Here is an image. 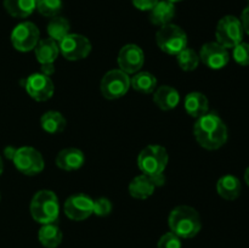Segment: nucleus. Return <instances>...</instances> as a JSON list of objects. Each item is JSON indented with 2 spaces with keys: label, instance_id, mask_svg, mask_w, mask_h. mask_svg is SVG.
<instances>
[{
  "label": "nucleus",
  "instance_id": "10",
  "mask_svg": "<svg viewBox=\"0 0 249 248\" xmlns=\"http://www.w3.org/2000/svg\"><path fill=\"white\" fill-rule=\"evenodd\" d=\"M60 53L70 61L87 58L91 51V43L87 36L77 33H70L58 43Z\"/></svg>",
  "mask_w": 249,
  "mask_h": 248
},
{
  "label": "nucleus",
  "instance_id": "19",
  "mask_svg": "<svg viewBox=\"0 0 249 248\" xmlns=\"http://www.w3.org/2000/svg\"><path fill=\"white\" fill-rule=\"evenodd\" d=\"M241 191H242V185H241L240 179L235 175L226 174L216 182V192L221 198L226 201H233L238 198Z\"/></svg>",
  "mask_w": 249,
  "mask_h": 248
},
{
  "label": "nucleus",
  "instance_id": "22",
  "mask_svg": "<svg viewBox=\"0 0 249 248\" xmlns=\"http://www.w3.org/2000/svg\"><path fill=\"white\" fill-rule=\"evenodd\" d=\"M2 5L10 16L26 18L36 11V0H2Z\"/></svg>",
  "mask_w": 249,
  "mask_h": 248
},
{
  "label": "nucleus",
  "instance_id": "25",
  "mask_svg": "<svg viewBox=\"0 0 249 248\" xmlns=\"http://www.w3.org/2000/svg\"><path fill=\"white\" fill-rule=\"evenodd\" d=\"M40 125L45 133L58 134L65 130L67 126V121L61 112L48 111L41 116Z\"/></svg>",
  "mask_w": 249,
  "mask_h": 248
},
{
  "label": "nucleus",
  "instance_id": "15",
  "mask_svg": "<svg viewBox=\"0 0 249 248\" xmlns=\"http://www.w3.org/2000/svg\"><path fill=\"white\" fill-rule=\"evenodd\" d=\"M56 165L66 172L78 170L84 165L85 156L82 150L75 147H67L57 153L55 159Z\"/></svg>",
  "mask_w": 249,
  "mask_h": 248
},
{
  "label": "nucleus",
  "instance_id": "21",
  "mask_svg": "<svg viewBox=\"0 0 249 248\" xmlns=\"http://www.w3.org/2000/svg\"><path fill=\"white\" fill-rule=\"evenodd\" d=\"M156 186L148 175L141 174L134 177L129 184V194L136 199H147L155 192Z\"/></svg>",
  "mask_w": 249,
  "mask_h": 248
},
{
  "label": "nucleus",
  "instance_id": "23",
  "mask_svg": "<svg viewBox=\"0 0 249 248\" xmlns=\"http://www.w3.org/2000/svg\"><path fill=\"white\" fill-rule=\"evenodd\" d=\"M130 88L143 95L153 94V91L157 89V78L147 71H139L130 78Z\"/></svg>",
  "mask_w": 249,
  "mask_h": 248
},
{
  "label": "nucleus",
  "instance_id": "34",
  "mask_svg": "<svg viewBox=\"0 0 249 248\" xmlns=\"http://www.w3.org/2000/svg\"><path fill=\"white\" fill-rule=\"evenodd\" d=\"M151 180H152V182L155 184V186H162V185H164L165 182V177L164 174H158V175H153V177H150Z\"/></svg>",
  "mask_w": 249,
  "mask_h": 248
},
{
  "label": "nucleus",
  "instance_id": "9",
  "mask_svg": "<svg viewBox=\"0 0 249 248\" xmlns=\"http://www.w3.org/2000/svg\"><path fill=\"white\" fill-rule=\"evenodd\" d=\"M39 40H40V32L33 22H21L11 32L12 46L21 53L34 50Z\"/></svg>",
  "mask_w": 249,
  "mask_h": 248
},
{
  "label": "nucleus",
  "instance_id": "28",
  "mask_svg": "<svg viewBox=\"0 0 249 248\" xmlns=\"http://www.w3.org/2000/svg\"><path fill=\"white\" fill-rule=\"evenodd\" d=\"M39 14L44 17L58 16L62 10V0H36V7Z\"/></svg>",
  "mask_w": 249,
  "mask_h": 248
},
{
  "label": "nucleus",
  "instance_id": "7",
  "mask_svg": "<svg viewBox=\"0 0 249 248\" xmlns=\"http://www.w3.org/2000/svg\"><path fill=\"white\" fill-rule=\"evenodd\" d=\"M130 89V77L121 70H111L102 77L100 90L105 99L117 100L123 97Z\"/></svg>",
  "mask_w": 249,
  "mask_h": 248
},
{
  "label": "nucleus",
  "instance_id": "26",
  "mask_svg": "<svg viewBox=\"0 0 249 248\" xmlns=\"http://www.w3.org/2000/svg\"><path fill=\"white\" fill-rule=\"evenodd\" d=\"M71 24L70 21L65 17L55 16L50 19L48 23L46 31H48L49 38L53 39L55 41L60 43L67 34H70Z\"/></svg>",
  "mask_w": 249,
  "mask_h": 248
},
{
  "label": "nucleus",
  "instance_id": "8",
  "mask_svg": "<svg viewBox=\"0 0 249 248\" xmlns=\"http://www.w3.org/2000/svg\"><path fill=\"white\" fill-rule=\"evenodd\" d=\"M12 163L19 173L28 177L39 174L44 170L45 163L41 153L31 146H23L16 150Z\"/></svg>",
  "mask_w": 249,
  "mask_h": 248
},
{
  "label": "nucleus",
  "instance_id": "33",
  "mask_svg": "<svg viewBox=\"0 0 249 248\" xmlns=\"http://www.w3.org/2000/svg\"><path fill=\"white\" fill-rule=\"evenodd\" d=\"M241 23H242L245 33H247L249 35V5L243 9L242 15H241Z\"/></svg>",
  "mask_w": 249,
  "mask_h": 248
},
{
  "label": "nucleus",
  "instance_id": "18",
  "mask_svg": "<svg viewBox=\"0 0 249 248\" xmlns=\"http://www.w3.org/2000/svg\"><path fill=\"white\" fill-rule=\"evenodd\" d=\"M185 111L189 116L194 118H199L208 113L209 111V101L204 94L199 91H192L185 96L184 100Z\"/></svg>",
  "mask_w": 249,
  "mask_h": 248
},
{
  "label": "nucleus",
  "instance_id": "24",
  "mask_svg": "<svg viewBox=\"0 0 249 248\" xmlns=\"http://www.w3.org/2000/svg\"><path fill=\"white\" fill-rule=\"evenodd\" d=\"M38 238L45 248H56L62 242V231L55 223L44 224L39 229Z\"/></svg>",
  "mask_w": 249,
  "mask_h": 248
},
{
  "label": "nucleus",
  "instance_id": "27",
  "mask_svg": "<svg viewBox=\"0 0 249 248\" xmlns=\"http://www.w3.org/2000/svg\"><path fill=\"white\" fill-rule=\"evenodd\" d=\"M177 61L179 67L185 72L195 71L199 65V55L191 48H185L177 55Z\"/></svg>",
  "mask_w": 249,
  "mask_h": 248
},
{
  "label": "nucleus",
  "instance_id": "32",
  "mask_svg": "<svg viewBox=\"0 0 249 248\" xmlns=\"http://www.w3.org/2000/svg\"><path fill=\"white\" fill-rule=\"evenodd\" d=\"M160 0H131V4L140 11H150Z\"/></svg>",
  "mask_w": 249,
  "mask_h": 248
},
{
  "label": "nucleus",
  "instance_id": "40",
  "mask_svg": "<svg viewBox=\"0 0 249 248\" xmlns=\"http://www.w3.org/2000/svg\"><path fill=\"white\" fill-rule=\"evenodd\" d=\"M0 198H1V197H0Z\"/></svg>",
  "mask_w": 249,
  "mask_h": 248
},
{
  "label": "nucleus",
  "instance_id": "12",
  "mask_svg": "<svg viewBox=\"0 0 249 248\" xmlns=\"http://www.w3.org/2000/svg\"><path fill=\"white\" fill-rule=\"evenodd\" d=\"M63 211L71 220H85L94 214V199L84 194L72 195L66 199Z\"/></svg>",
  "mask_w": 249,
  "mask_h": 248
},
{
  "label": "nucleus",
  "instance_id": "36",
  "mask_svg": "<svg viewBox=\"0 0 249 248\" xmlns=\"http://www.w3.org/2000/svg\"><path fill=\"white\" fill-rule=\"evenodd\" d=\"M16 147H14V146H7V147H5L4 150V155L5 157L7 158V159L12 160V158H14L15 153H16Z\"/></svg>",
  "mask_w": 249,
  "mask_h": 248
},
{
  "label": "nucleus",
  "instance_id": "14",
  "mask_svg": "<svg viewBox=\"0 0 249 248\" xmlns=\"http://www.w3.org/2000/svg\"><path fill=\"white\" fill-rule=\"evenodd\" d=\"M199 60L211 70H221L230 61V53L216 41L206 43L199 50Z\"/></svg>",
  "mask_w": 249,
  "mask_h": 248
},
{
  "label": "nucleus",
  "instance_id": "20",
  "mask_svg": "<svg viewBox=\"0 0 249 248\" xmlns=\"http://www.w3.org/2000/svg\"><path fill=\"white\" fill-rule=\"evenodd\" d=\"M36 58L40 65H48V63H53L57 60L60 55V48L58 43L51 38L40 39L36 44Z\"/></svg>",
  "mask_w": 249,
  "mask_h": 248
},
{
  "label": "nucleus",
  "instance_id": "2",
  "mask_svg": "<svg viewBox=\"0 0 249 248\" xmlns=\"http://www.w3.org/2000/svg\"><path fill=\"white\" fill-rule=\"evenodd\" d=\"M170 231L180 238H192L201 231L202 221L198 212L190 206H178L168 218Z\"/></svg>",
  "mask_w": 249,
  "mask_h": 248
},
{
  "label": "nucleus",
  "instance_id": "1",
  "mask_svg": "<svg viewBox=\"0 0 249 248\" xmlns=\"http://www.w3.org/2000/svg\"><path fill=\"white\" fill-rule=\"evenodd\" d=\"M194 135L199 146L213 151L225 145L229 131L226 124L218 114L208 112L197 118L194 125Z\"/></svg>",
  "mask_w": 249,
  "mask_h": 248
},
{
  "label": "nucleus",
  "instance_id": "13",
  "mask_svg": "<svg viewBox=\"0 0 249 248\" xmlns=\"http://www.w3.org/2000/svg\"><path fill=\"white\" fill-rule=\"evenodd\" d=\"M119 70L125 72L126 74H135L142 68L145 62V53L142 49L136 44H126L121 49L118 53Z\"/></svg>",
  "mask_w": 249,
  "mask_h": 248
},
{
  "label": "nucleus",
  "instance_id": "30",
  "mask_svg": "<svg viewBox=\"0 0 249 248\" xmlns=\"http://www.w3.org/2000/svg\"><path fill=\"white\" fill-rule=\"evenodd\" d=\"M182 242L181 238L179 236H177L175 233H173L172 231L164 233V235L160 236V238L158 240L157 248H181Z\"/></svg>",
  "mask_w": 249,
  "mask_h": 248
},
{
  "label": "nucleus",
  "instance_id": "38",
  "mask_svg": "<svg viewBox=\"0 0 249 248\" xmlns=\"http://www.w3.org/2000/svg\"><path fill=\"white\" fill-rule=\"evenodd\" d=\"M2 170H4V164H2V159L1 157H0V175H1Z\"/></svg>",
  "mask_w": 249,
  "mask_h": 248
},
{
  "label": "nucleus",
  "instance_id": "39",
  "mask_svg": "<svg viewBox=\"0 0 249 248\" xmlns=\"http://www.w3.org/2000/svg\"><path fill=\"white\" fill-rule=\"evenodd\" d=\"M168 1H170V2H173V4H175V2L182 1V0H168Z\"/></svg>",
  "mask_w": 249,
  "mask_h": 248
},
{
  "label": "nucleus",
  "instance_id": "6",
  "mask_svg": "<svg viewBox=\"0 0 249 248\" xmlns=\"http://www.w3.org/2000/svg\"><path fill=\"white\" fill-rule=\"evenodd\" d=\"M243 35H245V31H243L241 19L236 16H232V15L224 16L216 24V43L223 45L224 48H235L237 44L243 41Z\"/></svg>",
  "mask_w": 249,
  "mask_h": 248
},
{
  "label": "nucleus",
  "instance_id": "29",
  "mask_svg": "<svg viewBox=\"0 0 249 248\" xmlns=\"http://www.w3.org/2000/svg\"><path fill=\"white\" fill-rule=\"evenodd\" d=\"M232 57L240 66H249V44L241 41L232 48Z\"/></svg>",
  "mask_w": 249,
  "mask_h": 248
},
{
  "label": "nucleus",
  "instance_id": "3",
  "mask_svg": "<svg viewBox=\"0 0 249 248\" xmlns=\"http://www.w3.org/2000/svg\"><path fill=\"white\" fill-rule=\"evenodd\" d=\"M29 211L32 218L41 225L55 223L60 214L57 196L51 190H40L32 198Z\"/></svg>",
  "mask_w": 249,
  "mask_h": 248
},
{
  "label": "nucleus",
  "instance_id": "5",
  "mask_svg": "<svg viewBox=\"0 0 249 248\" xmlns=\"http://www.w3.org/2000/svg\"><path fill=\"white\" fill-rule=\"evenodd\" d=\"M168 152L160 145H148L138 156V167L142 174L153 177L164 173L168 164Z\"/></svg>",
  "mask_w": 249,
  "mask_h": 248
},
{
  "label": "nucleus",
  "instance_id": "17",
  "mask_svg": "<svg viewBox=\"0 0 249 248\" xmlns=\"http://www.w3.org/2000/svg\"><path fill=\"white\" fill-rule=\"evenodd\" d=\"M150 21L155 26L162 27L172 23L175 17V5L168 0H160L152 9L150 10Z\"/></svg>",
  "mask_w": 249,
  "mask_h": 248
},
{
  "label": "nucleus",
  "instance_id": "11",
  "mask_svg": "<svg viewBox=\"0 0 249 248\" xmlns=\"http://www.w3.org/2000/svg\"><path fill=\"white\" fill-rule=\"evenodd\" d=\"M24 89L27 94L33 100L39 102L48 101L51 99L55 91V85L49 75L43 73H33L29 75L24 83Z\"/></svg>",
  "mask_w": 249,
  "mask_h": 248
},
{
  "label": "nucleus",
  "instance_id": "16",
  "mask_svg": "<svg viewBox=\"0 0 249 248\" xmlns=\"http://www.w3.org/2000/svg\"><path fill=\"white\" fill-rule=\"evenodd\" d=\"M153 102L163 111L174 109L180 102V94L175 88L169 85H160L153 91Z\"/></svg>",
  "mask_w": 249,
  "mask_h": 248
},
{
  "label": "nucleus",
  "instance_id": "35",
  "mask_svg": "<svg viewBox=\"0 0 249 248\" xmlns=\"http://www.w3.org/2000/svg\"><path fill=\"white\" fill-rule=\"evenodd\" d=\"M41 66V73L45 75H49L50 77L51 74H53L55 72V66L53 63H48V65H40Z\"/></svg>",
  "mask_w": 249,
  "mask_h": 248
},
{
  "label": "nucleus",
  "instance_id": "41",
  "mask_svg": "<svg viewBox=\"0 0 249 248\" xmlns=\"http://www.w3.org/2000/svg\"><path fill=\"white\" fill-rule=\"evenodd\" d=\"M248 1H249V0H248Z\"/></svg>",
  "mask_w": 249,
  "mask_h": 248
},
{
  "label": "nucleus",
  "instance_id": "31",
  "mask_svg": "<svg viewBox=\"0 0 249 248\" xmlns=\"http://www.w3.org/2000/svg\"><path fill=\"white\" fill-rule=\"evenodd\" d=\"M112 212V203L106 197H100L94 201V214L97 216H107Z\"/></svg>",
  "mask_w": 249,
  "mask_h": 248
},
{
  "label": "nucleus",
  "instance_id": "4",
  "mask_svg": "<svg viewBox=\"0 0 249 248\" xmlns=\"http://www.w3.org/2000/svg\"><path fill=\"white\" fill-rule=\"evenodd\" d=\"M156 43L163 53L177 56L185 48H187L186 32L174 23L160 27L156 34Z\"/></svg>",
  "mask_w": 249,
  "mask_h": 248
},
{
  "label": "nucleus",
  "instance_id": "37",
  "mask_svg": "<svg viewBox=\"0 0 249 248\" xmlns=\"http://www.w3.org/2000/svg\"><path fill=\"white\" fill-rule=\"evenodd\" d=\"M245 181H246V184L249 186V167L246 169V172H245Z\"/></svg>",
  "mask_w": 249,
  "mask_h": 248
}]
</instances>
